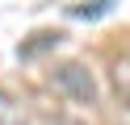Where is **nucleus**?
<instances>
[{
	"label": "nucleus",
	"instance_id": "5",
	"mask_svg": "<svg viewBox=\"0 0 130 125\" xmlns=\"http://www.w3.org/2000/svg\"><path fill=\"white\" fill-rule=\"evenodd\" d=\"M76 17H101V13H109V0H88V4H80V8H71Z\"/></svg>",
	"mask_w": 130,
	"mask_h": 125
},
{
	"label": "nucleus",
	"instance_id": "2",
	"mask_svg": "<svg viewBox=\"0 0 130 125\" xmlns=\"http://www.w3.org/2000/svg\"><path fill=\"white\" fill-rule=\"evenodd\" d=\"M0 125H29L25 108H21L17 100L9 96V92H0Z\"/></svg>",
	"mask_w": 130,
	"mask_h": 125
},
{
	"label": "nucleus",
	"instance_id": "1",
	"mask_svg": "<svg viewBox=\"0 0 130 125\" xmlns=\"http://www.w3.org/2000/svg\"><path fill=\"white\" fill-rule=\"evenodd\" d=\"M51 88L59 92V96H67L71 104H96V79L88 67L80 63H63L51 71Z\"/></svg>",
	"mask_w": 130,
	"mask_h": 125
},
{
	"label": "nucleus",
	"instance_id": "3",
	"mask_svg": "<svg viewBox=\"0 0 130 125\" xmlns=\"http://www.w3.org/2000/svg\"><path fill=\"white\" fill-rule=\"evenodd\" d=\"M59 38H63V33H51V29H46V33H34V42H25L17 54H21V58H34V54H42V50L59 46Z\"/></svg>",
	"mask_w": 130,
	"mask_h": 125
},
{
	"label": "nucleus",
	"instance_id": "4",
	"mask_svg": "<svg viewBox=\"0 0 130 125\" xmlns=\"http://www.w3.org/2000/svg\"><path fill=\"white\" fill-rule=\"evenodd\" d=\"M113 88H118V96L130 104V54L113 63Z\"/></svg>",
	"mask_w": 130,
	"mask_h": 125
}]
</instances>
